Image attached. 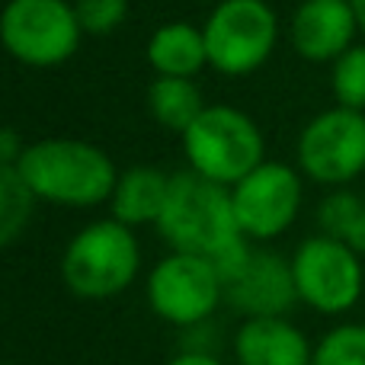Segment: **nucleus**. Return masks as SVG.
<instances>
[{"instance_id": "1", "label": "nucleus", "mask_w": 365, "mask_h": 365, "mask_svg": "<svg viewBox=\"0 0 365 365\" xmlns=\"http://www.w3.org/2000/svg\"><path fill=\"white\" fill-rule=\"evenodd\" d=\"M158 231L173 247V253L205 257L218 266V272H225L250 250V240L234 218L231 189L192 170L170 177V192L158 218Z\"/></svg>"}, {"instance_id": "2", "label": "nucleus", "mask_w": 365, "mask_h": 365, "mask_svg": "<svg viewBox=\"0 0 365 365\" xmlns=\"http://www.w3.org/2000/svg\"><path fill=\"white\" fill-rule=\"evenodd\" d=\"M16 170L36 202L42 199L68 208H93L109 202L119 180L113 158L81 138H45L26 145Z\"/></svg>"}, {"instance_id": "3", "label": "nucleus", "mask_w": 365, "mask_h": 365, "mask_svg": "<svg viewBox=\"0 0 365 365\" xmlns=\"http://www.w3.org/2000/svg\"><path fill=\"white\" fill-rule=\"evenodd\" d=\"M141 250L135 231L115 218H103L81 227L64 247L61 279L77 298L106 302L135 282Z\"/></svg>"}, {"instance_id": "4", "label": "nucleus", "mask_w": 365, "mask_h": 365, "mask_svg": "<svg viewBox=\"0 0 365 365\" xmlns=\"http://www.w3.org/2000/svg\"><path fill=\"white\" fill-rule=\"evenodd\" d=\"M182 151L192 173L231 189L263 164V132L240 109L205 106L182 132Z\"/></svg>"}, {"instance_id": "5", "label": "nucleus", "mask_w": 365, "mask_h": 365, "mask_svg": "<svg viewBox=\"0 0 365 365\" xmlns=\"http://www.w3.org/2000/svg\"><path fill=\"white\" fill-rule=\"evenodd\" d=\"M208 68L225 77H247L259 71L279 42V16L266 0H221L205 26Z\"/></svg>"}, {"instance_id": "6", "label": "nucleus", "mask_w": 365, "mask_h": 365, "mask_svg": "<svg viewBox=\"0 0 365 365\" xmlns=\"http://www.w3.org/2000/svg\"><path fill=\"white\" fill-rule=\"evenodd\" d=\"M81 23L68 0H10L0 13V45L29 68L64 64L81 45Z\"/></svg>"}, {"instance_id": "7", "label": "nucleus", "mask_w": 365, "mask_h": 365, "mask_svg": "<svg viewBox=\"0 0 365 365\" xmlns=\"http://www.w3.org/2000/svg\"><path fill=\"white\" fill-rule=\"evenodd\" d=\"M292 276L298 302L321 314L353 311L365 285L362 257L327 234H314L298 244V250L292 253Z\"/></svg>"}, {"instance_id": "8", "label": "nucleus", "mask_w": 365, "mask_h": 365, "mask_svg": "<svg viewBox=\"0 0 365 365\" xmlns=\"http://www.w3.org/2000/svg\"><path fill=\"white\" fill-rule=\"evenodd\" d=\"M298 170L311 182L343 189L365 173V113L334 106L298 135Z\"/></svg>"}, {"instance_id": "9", "label": "nucleus", "mask_w": 365, "mask_h": 365, "mask_svg": "<svg viewBox=\"0 0 365 365\" xmlns=\"http://www.w3.org/2000/svg\"><path fill=\"white\" fill-rule=\"evenodd\" d=\"M148 302L160 321L173 327H195L225 302V279L212 259L170 253L148 276Z\"/></svg>"}, {"instance_id": "10", "label": "nucleus", "mask_w": 365, "mask_h": 365, "mask_svg": "<svg viewBox=\"0 0 365 365\" xmlns=\"http://www.w3.org/2000/svg\"><path fill=\"white\" fill-rule=\"evenodd\" d=\"M302 170L279 160H263L237 186H231L234 218L247 240H272L285 234L302 212Z\"/></svg>"}, {"instance_id": "11", "label": "nucleus", "mask_w": 365, "mask_h": 365, "mask_svg": "<svg viewBox=\"0 0 365 365\" xmlns=\"http://www.w3.org/2000/svg\"><path fill=\"white\" fill-rule=\"evenodd\" d=\"M225 302L247 317H285L298 302L292 259L272 250H247L234 266L221 272Z\"/></svg>"}, {"instance_id": "12", "label": "nucleus", "mask_w": 365, "mask_h": 365, "mask_svg": "<svg viewBox=\"0 0 365 365\" xmlns=\"http://www.w3.org/2000/svg\"><path fill=\"white\" fill-rule=\"evenodd\" d=\"M356 36L359 19L353 0H302L289 23L292 48L311 64H334L356 45Z\"/></svg>"}, {"instance_id": "13", "label": "nucleus", "mask_w": 365, "mask_h": 365, "mask_svg": "<svg viewBox=\"0 0 365 365\" xmlns=\"http://www.w3.org/2000/svg\"><path fill=\"white\" fill-rule=\"evenodd\" d=\"M237 365H311L314 346L289 317H247L234 336Z\"/></svg>"}, {"instance_id": "14", "label": "nucleus", "mask_w": 365, "mask_h": 365, "mask_svg": "<svg viewBox=\"0 0 365 365\" xmlns=\"http://www.w3.org/2000/svg\"><path fill=\"white\" fill-rule=\"evenodd\" d=\"M167 192H170V177L158 167H128L119 173L113 189V218L122 225H158L160 212L167 205Z\"/></svg>"}, {"instance_id": "15", "label": "nucleus", "mask_w": 365, "mask_h": 365, "mask_svg": "<svg viewBox=\"0 0 365 365\" xmlns=\"http://www.w3.org/2000/svg\"><path fill=\"white\" fill-rule=\"evenodd\" d=\"M145 55L158 77H195L208 64L205 36L192 23H167L154 29Z\"/></svg>"}, {"instance_id": "16", "label": "nucleus", "mask_w": 365, "mask_h": 365, "mask_svg": "<svg viewBox=\"0 0 365 365\" xmlns=\"http://www.w3.org/2000/svg\"><path fill=\"white\" fill-rule=\"evenodd\" d=\"M148 109L164 128L182 135L202 115L205 100L192 77H154L148 87Z\"/></svg>"}, {"instance_id": "17", "label": "nucleus", "mask_w": 365, "mask_h": 365, "mask_svg": "<svg viewBox=\"0 0 365 365\" xmlns=\"http://www.w3.org/2000/svg\"><path fill=\"white\" fill-rule=\"evenodd\" d=\"M317 225H321V234L365 257V195L353 189H334L317 205Z\"/></svg>"}, {"instance_id": "18", "label": "nucleus", "mask_w": 365, "mask_h": 365, "mask_svg": "<svg viewBox=\"0 0 365 365\" xmlns=\"http://www.w3.org/2000/svg\"><path fill=\"white\" fill-rule=\"evenodd\" d=\"M32 205H36V199L26 189L19 170L0 164V250L23 234V227L32 218Z\"/></svg>"}, {"instance_id": "19", "label": "nucleus", "mask_w": 365, "mask_h": 365, "mask_svg": "<svg viewBox=\"0 0 365 365\" xmlns=\"http://www.w3.org/2000/svg\"><path fill=\"white\" fill-rule=\"evenodd\" d=\"M330 93L336 106L365 113V42H356L330 64Z\"/></svg>"}, {"instance_id": "20", "label": "nucleus", "mask_w": 365, "mask_h": 365, "mask_svg": "<svg viewBox=\"0 0 365 365\" xmlns=\"http://www.w3.org/2000/svg\"><path fill=\"white\" fill-rule=\"evenodd\" d=\"M311 365H365V324H340L314 346Z\"/></svg>"}, {"instance_id": "21", "label": "nucleus", "mask_w": 365, "mask_h": 365, "mask_svg": "<svg viewBox=\"0 0 365 365\" xmlns=\"http://www.w3.org/2000/svg\"><path fill=\"white\" fill-rule=\"evenodd\" d=\"M77 23L90 36H109L128 16V0H74Z\"/></svg>"}, {"instance_id": "22", "label": "nucleus", "mask_w": 365, "mask_h": 365, "mask_svg": "<svg viewBox=\"0 0 365 365\" xmlns=\"http://www.w3.org/2000/svg\"><path fill=\"white\" fill-rule=\"evenodd\" d=\"M26 145L10 125H0V164L4 167H16L19 158H23Z\"/></svg>"}, {"instance_id": "23", "label": "nucleus", "mask_w": 365, "mask_h": 365, "mask_svg": "<svg viewBox=\"0 0 365 365\" xmlns=\"http://www.w3.org/2000/svg\"><path fill=\"white\" fill-rule=\"evenodd\" d=\"M167 365H221V362L208 353H182V356H177V359H170Z\"/></svg>"}, {"instance_id": "24", "label": "nucleus", "mask_w": 365, "mask_h": 365, "mask_svg": "<svg viewBox=\"0 0 365 365\" xmlns=\"http://www.w3.org/2000/svg\"><path fill=\"white\" fill-rule=\"evenodd\" d=\"M353 10H356V19H359V32L365 36V0H353Z\"/></svg>"}]
</instances>
